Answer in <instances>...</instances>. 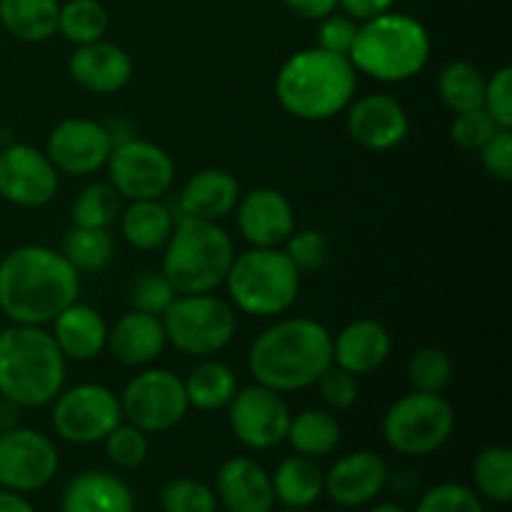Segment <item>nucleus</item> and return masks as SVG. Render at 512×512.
<instances>
[{"label":"nucleus","instance_id":"1","mask_svg":"<svg viewBox=\"0 0 512 512\" xmlns=\"http://www.w3.org/2000/svg\"><path fill=\"white\" fill-rule=\"evenodd\" d=\"M80 295V273L60 250L20 245L0 260V313L15 325H50Z\"/></svg>","mask_w":512,"mask_h":512},{"label":"nucleus","instance_id":"2","mask_svg":"<svg viewBox=\"0 0 512 512\" xmlns=\"http://www.w3.org/2000/svg\"><path fill=\"white\" fill-rule=\"evenodd\" d=\"M248 368L255 383L278 393L313 388L333 368V333L313 318H280L253 340Z\"/></svg>","mask_w":512,"mask_h":512},{"label":"nucleus","instance_id":"3","mask_svg":"<svg viewBox=\"0 0 512 512\" xmlns=\"http://www.w3.org/2000/svg\"><path fill=\"white\" fill-rule=\"evenodd\" d=\"M358 90V70L348 55L305 48L290 55L275 75L280 108L305 123H323L345 113Z\"/></svg>","mask_w":512,"mask_h":512},{"label":"nucleus","instance_id":"4","mask_svg":"<svg viewBox=\"0 0 512 512\" xmlns=\"http://www.w3.org/2000/svg\"><path fill=\"white\" fill-rule=\"evenodd\" d=\"M68 360L43 325L0 330V398L38 410L53 403L65 385Z\"/></svg>","mask_w":512,"mask_h":512},{"label":"nucleus","instance_id":"5","mask_svg":"<svg viewBox=\"0 0 512 512\" xmlns=\"http://www.w3.org/2000/svg\"><path fill=\"white\" fill-rule=\"evenodd\" d=\"M430 48L428 28L418 18L390 10L358 25L348 58L358 73L395 85L423 73Z\"/></svg>","mask_w":512,"mask_h":512},{"label":"nucleus","instance_id":"6","mask_svg":"<svg viewBox=\"0 0 512 512\" xmlns=\"http://www.w3.org/2000/svg\"><path fill=\"white\" fill-rule=\"evenodd\" d=\"M235 245L220 223L198 218H180L165 243L160 273L178 295L213 293L230 273Z\"/></svg>","mask_w":512,"mask_h":512},{"label":"nucleus","instance_id":"7","mask_svg":"<svg viewBox=\"0 0 512 512\" xmlns=\"http://www.w3.org/2000/svg\"><path fill=\"white\" fill-rule=\"evenodd\" d=\"M230 305L253 318H280L295 305L300 273L280 248H250L235 255L225 278Z\"/></svg>","mask_w":512,"mask_h":512},{"label":"nucleus","instance_id":"8","mask_svg":"<svg viewBox=\"0 0 512 512\" xmlns=\"http://www.w3.org/2000/svg\"><path fill=\"white\" fill-rule=\"evenodd\" d=\"M455 410L443 393H413L395 400L383 415V440L405 458H428L448 445Z\"/></svg>","mask_w":512,"mask_h":512},{"label":"nucleus","instance_id":"9","mask_svg":"<svg viewBox=\"0 0 512 512\" xmlns=\"http://www.w3.org/2000/svg\"><path fill=\"white\" fill-rule=\"evenodd\" d=\"M160 320L168 343L190 358H210L220 353L238 330L233 305L213 293L178 295Z\"/></svg>","mask_w":512,"mask_h":512},{"label":"nucleus","instance_id":"10","mask_svg":"<svg viewBox=\"0 0 512 512\" xmlns=\"http://www.w3.org/2000/svg\"><path fill=\"white\" fill-rule=\"evenodd\" d=\"M118 398L125 423L148 435L178 428L190 410L183 378L165 368L140 370L128 380Z\"/></svg>","mask_w":512,"mask_h":512},{"label":"nucleus","instance_id":"11","mask_svg":"<svg viewBox=\"0 0 512 512\" xmlns=\"http://www.w3.org/2000/svg\"><path fill=\"white\" fill-rule=\"evenodd\" d=\"M50 405H53L50 423L55 435L73 445L103 443L105 435L123 423L120 398L108 385L100 383L63 388Z\"/></svg>","mask_w":512,"mask_h":512},{"label":"nucleus","instance_id":"12","mask_svg":"<svg viewBox=\"0 0 512 512\" xmlns=\"http://www.w3.org/2000/svg\"><path fill=\"white\" fill-rule=\"evenodd\" d=\"M108 183L123 200H163L175 183V163L160 145L128 138L113 145L108 163Z\"/></svg>","mask_w":512,"mask_h":512},{"label":"nucleus","instance_id":"13","mask_svg":"<svg viewBox=\"0 0 512 512\" xmlns=\"http://www.w3.org/2000/svg\"><path fill=\"white\" fill-rule=\"evenodd\" d=\"M60 453L53 440L33 428L0 430V488L13 493H40L55 480Z\"/></svg>","mask_w":512,"mask_h":512},{"label":"nucleus","instance_id":"14","mask_svg":"<svg viewBox=\"0 0 512 512\" xmlns=\"http://www.w3.org/2000/svg\"><path fill=\"white\" fill-rule=\"evenodd\" d=\"M293 413L283 393L253 383L238 388L228 405V425L235 440L248 450H270L285 443Z\"/></svg>","mask_w":512,"mask_h":512},{"label":"nucleus","instance_id":"15","mask_svg":"<svg viewBox=\"0 0 512 512\" xmlns=\"http://www.w3.org/2000/svg\"><path fill=\"white\" fill-rule=\"evenodd\" d=\"M60 188V173L45 150L28 143H13L0 150V198L18 208L35 210L53 203Z\"/></svg>","mask_w":512,"mask_h":512},{"label":"nucleus","instance_id":"16","mask_svg":"<svg viewBox=\"0 0 512 512\" xmlns=\"http://www.w3.org/2000/svg\"><path fill=\"white\" fill-rule=\"evenodd\" d=\"M113 130L98 120L68 118L60 120L45 140V155L60 175L88 178L105 168L113 153Z\"/></svg>","mask_w":512,"mask_h":512},{"label":"nucleus","instance_id":"17","mask_svg":"<svg viewBox=\"0 0 512 512\" xmlns=\"http://www.w3.org/2000/svg\"><path fill=\"white\" fill-rule=\"evenodd\" d=\"M345 130L360 148L385 153L408 138L410 118L398 98L388 93H370L345 108Z\"/></svg>","mask_w":512,"mask_h":512},{"label":"nucleus","instance_id":"18","mask_svg":"<svg viewBox=\"0 0 512 512\" xmlns=\"http://www.w3.org/2000/svg\"><path fill=\"white\" fill-rule=\"evenodd\" d=\"M235 220L250 248H280L295 233L293 203L275 188H255L240 195Z\"/></svg>","mask_w":512,"mask_h":512},{"label":"nucleus","instance_id":"19","mask_svg":"<svg viewBox=\"0 0 512 512\" xmlns=\"http://www.w3.org/2000/svg\"><path fill=\"white\" fill-rule=\"evenodd\" d=\"M390 468L383 455L373 450H355L335 460L325 473V493L338 508H365L385 490Z\"/></svg>","mask_w":512,"mask_h":512},{"label":"nucleus","instance_id":"20","mask_svg":"<svg viewBox=\"0 0 512 512\" xmlns=\"http://www.w3.org/2000/svg\"><path fill=\"white\" fill-rule=\"evenodd\" d=\"M215 498L228 512H273L270 473L248 455H233L215 473Z\"/></svg>","mask_w":512,"mask_h":512},{"label":"nucleus","instance_id":"21","mask_svg":"<svg viewBox=\"0 0 512 512\" xmlns=\"http://www.w3.org/2000/svg\"><path fill=\"white\" fill-rule=\"evenodd\" d=\"M73 83L93 95H113L123 90L133 78V58L120 45L108 40L78 45L68 60Z\"/></svg>","mask_w":512,"mask_h":512},{"label":"nucleus","instance_id":"22","mask_svg":"<svg viewBox=\"0 0 512 512\" xmlns=\"http://www.w3.org/2000/svg\"><path fill=\"white\" fill-rule=\"evenodd\" d=\"M393 353V335L380 320L360 318L345 325L333 338V365L355 378L375 373Z\"/></svg>","mask_w":512,"mask_h":512},{"label":"nucleus","instance_id":"23","mask_svg":"<svg viewBox=\"0 0 512 512\" xmlns=\"http://www.w3.org/2000/svg\"><path fill=\"white\" fill-rule=\"evenodd\" d=\"M168 338H165L163 320L158 315L130 310L113 328L108 330V345L115 360L128 368H148L163 355Z\"/></svg>","mask_w":512,"mask_h":512},{"label":"nucleus","instance_id":"24","mask_svg":"<svg viewBox=\"0 0 512 512\" xmlns=\"http://www.w3.org/2000/svg\"><path fill=\"white\" fill-rule=\"evenodd\" d=\"M60 512H135V495L110 470H83L65 485Z\"/></svg>","mask_w":512,"mask_h":512},{"label":"nucleus","instance_id":"25","mask_svg":"<svg viewBox=\"0 0 512 512\" xmlns=\"http://www.w3.org/2000/svg\"><path fill=\"white\" fill-rule=\"evenodd\" d=\"M50 325H53L50 335H53L55 345L60 348L63 358L73 360V363L95 360L108 345V325H105L103 315L78 300L60 310Z\"/></svg>","mask_w":512,"mask_h":512},{"label":"nucleus","instance_id":"26","mask_svg":"<svg viewBox=\"0 0 512 512\" xmlns=\"http://www.w3.org/2000/svg\"><path fill=\"white\" fill-rule=\"evenodd\" d=\"M240 183L233 173L220 168H208L195 173L180 190V210L183 218L210 220L220 223L235 213L240 200Z\"/></svg>","mask_w":512,"mask_h":512},{"label":"nucleus","instance_id":"27","mask_svg":"<svg viewBox=\"0 0 512 512\" xmlns=\"http://www.w3.org/2000/svg\"><path fill=\"white\" fill-rule=\"evenodd\" d=\"M118 220L125 243L143 253L165 248L178 223L173 210L163 200H133L128 208L120 210Z\"/></svg>","mask_w":512,"mask_h":512},{"label":"nucleus","instance_id":"28","mask_svg":"<svg viewBox=\"0 0 512 512\" xmlns=\"http://www.w3.org/2000/svg\"><path fill=\"white\" fill-rule=\"evenodd\" d=\"M270 480H273L275 503H280L283 508L308 510L325 493V473L318 460L298 453L280 460Z\"/></svg>","mask_w":512,"mask_h":512},{"label":"nucleus","instance_id":"29","mask_svg":"<svg viewBox=\"0 0 512 512\" xmlns=\"http://www.w3.org/2000/svg\"><path fill=\"white\" fill-rule=\"evenodd\" d=\"M183 385L190 408L203 410V413L225 410L238 393V378L233 370L213 358H200L188 378H183Z\"/></svg>","mask_w":512,"mask_h":512},{"label":"nucleus","instance_id":"30","mask_svg":"<svg viewBox=\"0 0 512 512\" xmlns=\"http://www.w3.org/2000/svg\"><path fill=\"white\" fill-rule=\"evenodd\" d=\"M343 430H340L338 418L328 408H308L303 413L293 415L288 425L285 440L290 448L305 458L320 460L333 453L340 445Z\"/></svg>","mask_w":512,"mask_h":512},{"label":"nucleus","instance_id":"31","mask_svg":"<svg viewBox=\"0 0 512 512\" xmlns=\"http://www.w3.org/2000/svg\"><path fill=\"white\" fill-rule=\"evenodd\" d=\"M58 0H0V23L23 43H45L58 33Z\"/></svg>","mask_w":512,"mask_h":512},{"label":"nucleus","instance_id":"32","mask_svg":"<svg viewBox=\"0 0 512 512\" xmlns=\"http://www.w3.org/2000/svg\"><path fill=\"white\" fill-rule=\"evenodd\" d=\"M485 75L478 65L468 60H453L438 73V95L450 113L483 108Z\"/></svg>","mask_w":512,"mask_h":512},{"label":"nucleus","instance_id":"33","mask_svg":"<svg viewBox=\"0 0 512 512\" xmlns=\"http://www.w3.org/2000/svg\"><path fill=\"white\" fill-rule=\"evenodd\" d=\"M475 493L498 505L512 500V453L505 445H488L473 460Z\"/></svg>","mask_w":512,"mask_h":512},{"label":"nucleus","instance_id":"34","mask_svg":"<svg viewBox=\"0 0 512 512\" xmlns=\"http://www.w3.org/2000/svg\"><path fill=\"white\" fill-rule=\"evenodd\" d=\"M60 253L70 260L78 273H100L113 260V235L105 228H73L65 233Z\"/></svg>","mask_w":512,"mask_h":512},{"label":"nucleus","instance_id":"35","mask_svg":"<svg viewBox=\"0 0 512 512\" xmlns=\"http://www.w3.org/2000/svg\"><path fill=\"white\" fill-rule=\"evenodd\" d=\"M110 15L100 0H68L60 5L58 33L73 45H88L103 40L108 33Z\"/></svg>","mask_w":512,"mask_h":512},{"label":"nucleus","instance_id":"36","mask_svg":"<svg viewBox=\"0 0 512 512\" xmlns=\"http://www.w3.org/2000/svg\"><path fill=\"white\" fill-rule=\"evenodd\" d=\"M120 210H123V198L115 193L113 185L90 183L75 198L73 208H70V218L78 228L110 230V225L120 218Z\"/></svg>","mask_w":512,"mask_h":512},{"label":"nucleus","instance_id":"37","mask_svg":"<svg viewBox=\"0 0 512 512\" xmlns=\"http://www.w3.org/2000/svg\"><path fill=\"white\" fill-rule=\"evenodd\" d=\"M408 380L418 393H445L453 383V360L443 348L425 345L408 360Z\"/></svg>","mask_w":512,"mask_h":512},{"label":"nucleus","instance_id":"38","mask_svg":"<svg viewBox=\"0 0 512 512\" xmlns=\"http://www.w3.org/2000/svg\"><path fill=\"white\" fill-rule=\"evenodd\" d=\"M163 512H218V498L208 483L195 478H175L160 488Z\"/></svg>","mask_w":512,"mask_h":512},{"label":"nucleus","instance_id":"39","mask_svg":"<svg viewBox=\"0 0 512 512\" xmlns=\"http://www.w3.org/2000/svg\"><path fill=\"white\" fill-rule=\"evenodd\" d=\"M105 455L120 470H135L148 460L150 440L148 433L130 423H118L103 440Z\"/></svg>","mask_w":512,"mask_h":512},{"label":"nucleus","instance_id":"40","mask_svg":"<svg viewBox=\"0 0 512 512\" xmlns=\"http://www.w3.org/2000/svg\"><path fill=\"white\" fill-rule=\"evenodd\" d=\"M413 512H485V505L468 485L440 483L425 490Z\"/></svg>","mask_w":512,"mask_h":512},{"label":"nucleus","instance_id":"41","mask_svg":"<svg viewBox=\"0 0 512 512\" xmlns=\"http://www.w3.org/2000/svg\"><path fill=\"white\" fill-rule=\"evenodd\" d=\"M130 305L133 310H140V313L148 315H163L165 310L170 308L178 293H175L173 285L168 283L163 273H153V270H145L130 285Z\"/></svg>","mask_w":512,"mask_h":512},{"label":"nucleus","instance_id":"42","mask_svg":"<svg viewBox=\"0 0 512 512\" xmlns=\"http://www.w3.org/2000/svg\"><path fill=\"white\" fill-rule=\"evenodd\" d=\"M285 250L290 263L298 268V273H318L330 258V243L320 230H300L285 240Z\"/></svg>","mask_w":512,"mask_h":512},{"label":"nucleus","instance_id":"43","mask_svg":"<svg viewBox=\"0 0 512 512\" xmlns=\"http://www.w3.org/2000/svg\"><path fill=\"white\" fill-rule=\"evenodd\" d=\"M498 130L500 125L483 108L465 110V113L455 115L453 125H450V140L463 153H478Z\"/></svg>","mask_w":512,"mask_h":512},{"label":"nucleus","instance_id":"44","mask_svg":"<svg viewBox=\"0 0 512 512\" xmlns=\"http://www.w3.org/2000/svg\"><path fill=\"white\" fill-rule=\"evenodd\" d=\"M315 385H318L320 400L325 403V408L333 410V413L335 410H350L360 398L358 378L348 373V370L338 368V365L325 370Z\"/></svg>","mask_w":512,"mask_h":512},{"label":"nucleus","instance_id":"45","mask_svg":"<svg viewBox=\"0 0 512 512\" xmlns=\"http://www.w3.org/2000/svg\"><path fill=\"white\" fill-rule=\"evenodd\" d=\"M483 110L500 125L512 128V68L503 65L493 73V78L485 80Z\"/></svg>","mask_w":512,"mask_h":512},{"label":"nucleus","instance_id":"46","mask_svg":"<svg viewBox=\"0 0 512 512\" xmlns=\"http://www.w3.org/2000/svg\"><path fill=\"white\" fill-rule=\"evenodd\" d=\"M483 170L500 183L512 180V128H500L483 148L478 150Z\"/></svg>","mask_w":512,"mask_h":512},{"label":"nucleus","instance_id":"47","mask_svg":"<svg viewBox=\"0 0 512 512\" xmlns=\"http://www.w3.org/2000/svg\"><path fill=\"white\" fill-rule=\"evenodd\" d=\"M355 33H358V23L353 18H348L345 13H330L328 18L320 20L318 48L338 55H348L350 48H353Z\"/></svg>","mask_w":512,"mask_h":512},{"label":"nucleus","instance_id":"48","mask_svg":"<svg viewBox=\"0 0 512 512\" xmlns=\"http://www.w3.org/2000/svg\"><path fill=\"white\" fill-rule=\"evenodd\" d=\"M395 5V0H338V8H343V13L348 18H353L355 23H365V20H373L378 15L390 13Z\"/></svg>","mask_w":512,"mask_h":512},{"label":"nucleus","instance_id":"49","mask_svg":"<svg viewBox=\"0 0 512 512\" xmlns=\"http://www.w3.org/2000/svg\"><path fill=\"white\" fill-rule=\"evenodd\" d=\"M283 3L295 18L313 20V23H320L338 10V0H283Z\"/></svg>","mask_w":512,"mask_h":512},{"label":"nucleus","instance_id":"50","mask_svg":"<svg viewBox=\"0 0 512 512\" xmlns=\"http://www.w3.org/2000/svg\"><path fill=\"white\" fill-rule=\"evenodd\" d=\"M0 512H38L25 495L13 493V490H0Z\"/></svg>","mask_w":512,"mask_h":512},{"label":"nucleus","instance_id":"51","mask_svg":"<svg viewBox=\"0 0 512 512\" xmlns=\"http://www.w3.org/2000/svg\"><path fill=\"white\" fill-rule=\"evenodd\" d=\"M18 405H13L10 400L0 398V430H8L18 425Z\"/></svg>","mask_w":512,"mask_h":512},{"label":"nucleus","instance_id":"52","mask_svg":"<svg viewBox=\"0 0 512 512\" xmlns=\"http://www.w3.org/2000/svg\"><path fill=\"white\" fill-rule=\"evenodd\" d=\"M368 512H410V510L403 508V505H398V503H378V505H373Z\"/></svg>","mask_w":512,"mask_h":512},{"label":"nucleus","instance_id":"53","mask_svg":"<svg viewBox=\"0 0 512 512\" xmlns=\"http://www.w3.org/2000/svg\"><path fill=\"white\" fill-rule=\"evenodd\" d=\"M275 512V510H273ZM278 512H308V510H298V508H283V510H278Z\"/></svg>","mask_w":512,"mask_h":512}]
</instances>
